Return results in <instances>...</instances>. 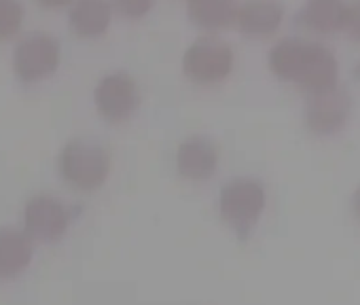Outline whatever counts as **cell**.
Returning a JSON list of instances; mask_svg holds the SVG:
<instances>
[{
	"label": "cell",
	"instance_id": "cell-1",
	"mask_svg": "<svg viewBox=\"0 0 360 305\" xmlns=\"http://www.w3.org/2000/svg\"><path fill=\"white\" fill-rule=\"evenodd\" d=\"M58 170L70 187L79 191H96L110 174V157L98 142L75 138L60 150Z\"/></svg>",
	"mask_w": 360,
	"mask_h": 305
},
{
	"label": "cell",
	"instance_id": "cell-2",
	"mask_svg": "<svg viewBox=\"0 0 360 305\" xmlns=\"http://www.w3.org/2000/svg\"><path fill=\"white\" fill-rule=\"evenodd\" d=\"M267 193L261 181L250 176H238L229 181L219 195V210L225 223L246 240L263 216Z\"/></svg>",
	"mask_w": 360,
	"mask_h": 305
},
{
	"label": "cell",
	"instance_id": "cell-3",
	"mask_svg": "<svg viewBox=\"0 0 360 305\" xmlns=\"http://www.w3.org/2000/svg\"><path fill=\"white\" fill-rule=\"evenodd\" d=\"M233 47L214 34L195 39L183 56V72L198 85L223 83L233 70Z\"/></svg>",
	"mask_w": 360,
	"mask_h": 305
},
{
	"label": "cell",
	"instance_id": "cell-4",
	"mask_svg": "<svg viewBox=\"0 0 360 305\" xmlns=\"http://www.w3.org/2000/svg\"><path fill=\"white\" fill-rule=\"evenodd\" d=\"M60 56V43L49 32L34 30L15 43L11 66L20 81L32 85L49 79L58 70Z\"/></svg>",
	"mask_w": 360,
	"mask_h": 305
},
{
	"label": "cell",
	"instance_id": "cell-5",
	"mask_svg": "<svg viewBox=\"0 0 360 305\" xmlns=\"http://www.w3.org/2000/svg\"><path fill=\"white\" fill-rule=\"evenodd\" d=\"M94 104L100 117L110 123L127 121L140 106L138 83L131 74L115 70L104 74L94 89Z\"/></svg>",
	"mask_w": 360,
	"mask_h": 305
},
{
	"label": "cell",
	"instance_id": "cell-6",
	"mask_svg": "<svg viewBox=\"0 0 360 305\" xmlns=\"http://www.w3.org/2000/svg\"><path fill=\"white\" fill-rule=\"evenodd\" d=\"M349 115H352V96L341 85L311 93L303 110L305 125L316 136L339 134L349 121Z\"/></svg>",
	"mask_w": 360,
	"mask_h": 305
},
{
	"label": "cell",
	"instance_id": "cell-7",
	"mask_svg": "<svg viewBox=\"0 0 360 305\" xmlns=\"http://www.w3.org/2000/svg\"><path fill=\"white\" fill-rule=\"evenodd\" d=\"M72 221L68 206L53 195H34L24 208V227L32 240L58 242L66 235Z\"/></svg>",
	"mask_w": 360,
	"mask_h": 305
},
{
	"label": "cell",
	"instance_id": "cell-8",
	"mask_svg": "<svg viewBox=\"0 0 360 305\" xmlns=\"http://www.w3.org/2000/svg\"><path fill=\"white\" fill-rule=\"evenodd\" d=\"M219 168V148L208 136H189L176 148V170L178 174L202 183L214 176Z\"/></svg>",
	"mask_w": 360,
	"mask_h": 305
},
{
	"label": "cell",
	"instance_id": "cell-9",
	"mask_svg": "<svg viewBox=\"0 0 360 305\" xmlns=\"http://www.w3.org/2000/svg\"><path fill=\"white\" fill-rule=\"evenodd\" d=\"M337 81H339L337 56L322 43L309 41V49H307L303 66L295 79V85L311 96V93H318V91L339 85Z\"/></svg>",
	"mask_w": 360,
	"mask_h": 305
},
{
	"label": "cell",
	"instance_id": "cell-10",
	"mask_svg": "<svg viewBox=\"0 0 360 305\" xmlns=\"http://www.w3.org/2000/svg\"><path fill=\"white\" fill-rule=\"evenodd\" d=\"M284 15L280 0H242L233 24L248 39H267L278 32Z\"/></svg>",
	"mask_w": 360,
	"mask_h": 305
},
{
	"label": "cell",
	"instance_id": "cell-11",
	"mask_svg": "<svg viewBox=\"0 0 360 305\" xmlns=\"http://www.w3.org/2000/svg\"><path fill=\"white\" fill-rule=\"evenodd\" d=\"M110 0H75L68 7V26L79 39L102 37L112 22Z\"/></svg>",
	"mask_w": 360,
	"mask_h": 305
},
{
	"label": "cell",
	"instance_id": "cell-12",
	"mask_svg": "<svg viewBox=\"0 0 360 305\" xmlns=\"http://www.w3.org/2000/svg\"><path fill=\"white\" fill-rule=\"evenodd\" d=\"M347 0H305L297 13V22L316 34H335L345 28Z\"/></svg>",
	"mask_w": 360,
	"mask_h": 305
},
{
	"label": "cell",
	"instance_id": "cell-13",
	"mask_svg": "<svg viewBox=\"0 0 360 305\" xmlns=\"http://www.w3.org/2000/svg\"><path fill=\"white\" fill-rule=\"evenodd\" d=\"M32 238L26 231L0 229V280H11L28 269L32 263Z\"/></svg>",
	"mask_w": 360,
	"mask_h": 305
},
{
	"label": "cell",
	"instance_id": "cell-14",
	"mask_svg": "<svg viewBox=\"0 0 360 305\" xmlns=\"http://www.w3.org/2000/svg\"><path fill=\"white\" fill-rule=\"evenodd\" d=\"M309 49V41L301 39V37H284L280 41L274 43V47L269 49L267 56V66L269 70L286 83H295L303 60L307 56Z\"/></svg>",
	"mask_w": 360,
	"mask_h": 305
},
{
	"label": "cell",
	"instance_id": "cell-15",
	"mask_svg": "<svg viewBox=\"0 0 360 305\" xmlns=\"http://www.w3.org/2000/svg\"><path fill=\"white\" fill-rule=\"evenodd\" d=\"M240 0H187V15L202 30H221L236 22Z\"/></svg>",
	"mask_w": 360,
	"mask_h": 305
},
{
	"label": "cell",
	"instance_id": "cell-16",
	"mask_svg": "<svg viewBox=\"0 0 360 305\" xmlns=\"http://www.w3.org/2000/svg\"><path fill=\"white\" fill-rule=\"evenodd\" d=\"M24 3L22 0H0V43L15 39L24 24Z\"/></svg>",
	"mask_w": 360,
	"mask_h": 305
},
{
	"label": "cell",
	"instance_id": "cell-17",
	"mask_svg": "<svg viewBox=\"0 0 360 305\" xmlns=\"http://www.w3.org/2000/svg\"><path fill=\"white\" fill-rule=\"evenodd\" d=\"M115 13L125 20H142L155 5V0H110Z\"/></svg>",
	"mask_w": 360,
	"mask_h": 305
},
{
	"label": "cell",
	"instance_id": "cell-18",
	"mask_svg": "<svg viewBox=\"0 0 360 305\" xmlns=\"http://www.w3.org/2000/svg\"><path fill=\"white\" fill-rule=\"evenodd\" d=\"M343 32H345L352 41H358V43H360V0H352V3H349Z\"/></svg>",
	"mask_w": 360,
	"mask_h": 305
},
{
	"label": "cell",
	"instance_id": "cell-19",
	"mask_svg": "<svg viewBox=\"0 0 360 305\" xmlns=\"http://www.w3.org/2000/svg\"><path fill=\"white\" fill-rule=\"evenodd\" d=\"M37 3L45 9H64V7H70L75 0H37Z\"/></svg>",
	"mask_w": 360,
	"mask_h": 305
},
{
	"label": "cell",
	"instance_id": "cell-20",
	"mask_svg": "<svg viewBox=\"0 0 360 305\" xmlns=\"http://www.w3.org/2000/svg\"><path fill=\"white\" fill-rule=\"evenodd\" d=\"M352 208H354V214L360 219V187L354 191V197H352Z\"/></svg>",
	"mask_w": 360,
	"mask_h": 305
}]
</instances>
